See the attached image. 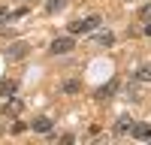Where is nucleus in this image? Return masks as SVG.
Segmentation results:
<instances>
[{
    "label": "nucleus",
    "mask_w": 151,
    "mask_h": 145,
    "mask_svg": "<svg viewBox=\"0 0 151 145\" xmlns=\"http://www.w3.org/2000/svg\"><path fill=\"white\" fill-rule=\"evenodd\" d=\"M18 112H21V100H9L3 106V115H18Z\"/></svg>",
    "instance_id": "obj_10"
},
{
    "label": "nucleus",
    "mask_w": 151,
    "mask_h": 145,
    "mask_svg": "<svg viewBox=\"0 0 151 145\" xmlns=\"http://www.w3.org/2000/svg\"><path fill=\"white\" fill-rule=\"evenodd\" d=\"M130 136H133V139H139V142L151 139V124H133V127H130Z\"/></svg>",
    "instance_id": "obj_5"
},
{
    "label": "nucleus",
    "mask_w": 151,
    "mask_h": 145,
    "mask_svg": "<svg viewBox=\"0 0 151 145\" xmlns=\"http://www.w3.org/2000/svg\"><path fill=\"white\" fill-rule=\"evenodd\" d=\"M60 91H64V94H79V91H82V85L76 82V79H67L64 85H60Z\"/></svg>",
    "instance_id": "obj_9"
},
{
    "label": "nucleus",
    "mask_w": 151,
    "mask_h": 145,
    "mask_svg": "<svg viewBox=\"0 0 151 145\" xmlns=\"http://www.w3.org/2000/svg\"><path fill=\"white\" fill-rule=\"evenodd\" d=\"M24 127H27L24 121H15V124H12V133H24Z\"/></svg>",
    "instance_id": "obj_15"
},
{
    "label": "nucleus",
    "mask_w": 151,
    "mask_h": 145,
    "mask_svg": "<svg viewBox=\"0 0 151 145\" xmlns=\"http://www.w3.org/2000/svg\"><path fill=\"white\" fill-rule=\"evenodd\" d=\"M130 127H133V118L130 115H121L118 124H115V133H130Z\"/></svg>",
    "instance_id": "obj_8"
},
{
    "label": "nucleus",
    "mask_w": 151,
    "mask_h": 145,
    "mask_svg": "<svg viewBox=\"0 0 151 145\" xmlns=\"http://www.w3.org/2000/svg\"><path fill=\"white\" fill-rule=\"evenodd\" d=\"M115 88H118V82H115V79H112L109 85H103V88H100V91H97V100H109V97H112V94H115Z\"/></svg>",
    "instance_id": "obj_7"
},
{
    "label": "nucleus",
    "mask_w": 151,
    "mask_h": 145,
    "mask_svg": "<svg viewBox=\"0 0 151 145\" xmlns=\"http://www.w3.org/2000/svg\"><path fill=\"white\" fill-rule=\"evenodd\" d=\"M100 27V15H91V18H85V21H70V36H76V33H91V30H97Z\"/></svg>",
    "instance_id": "obj_1"
},
{
    "label": "nucleus",
    "mask_w": 151,
    "mask_h": 145,
    "mask_svg": "<svg viewBox=\"0 0 151 145\" xmlns=\"http://www.w3.org/2000/svg\"><path fill=\"white\" fill-rule=\"evenodd\" d=\"M139 18H142V21H151V3H145V6L139 9Z\"/></svg>",
    "instance_id": "obj_14"
},
{
    "label": "nucleus",
    "mask_w": 151,
    "mask_h": 145,
    "mask_svg": "<svg viewBox=\"0 0 151 145\" xmlns=\"http://www.w3.org/2000/svg\"><path fill=\"white\" fill-rule=\"evenodd\" d=\"M15 88H18L15 79H3V82H0V97H12V94H15Z\"/></svg>",
    "instance_id": "obj_6"
},
{
    "label": "nucleus",
    "mask_w": 151,
    "mask_h": 145,
    "mask_svg": "<svg viewBox=\"0 0 151 145\" xmlns=\"http://www.w3.org/2000/svg\"><path fill=\"white\" fill-rule=\"evenodd\" d=\"M64 6H67V0H48V3H45V12H60Z\"/></svg>",
    "instance_id": "obj_12"
},
{
    "label": "nucleus",
    "mask_w": 151,
    "mask_h": 145,
    "mask_svg": "<svg viewBox=\"0 0 151 145\" xmlns=\"http://www.w3.org/2000/svg\"><path fill=\"white\" fill-rule=\"evenodd\" d=\"M97 42L100 45H112L115 42V33H97Z\"/></svg>",
    "instance_id": "obj_13"
},
{
    "label": "nucleus",
    "mask_w": 151,
    "mask_h": 145,
    "mask_svg": "<svg viewBox=\"0 0 151 145\" xmlns=\"http://www.w3.org/2000/svg\"><path fill=\"white\" fill-rule=\"evenodd\" d=\"M136 79H139V82H151V64H142L139 72H136Z\"/></svg>",
    "instance_id": "obj_11"
},
{
    "label": "nucleus",
    "mask_w": 151,
    "mask_h": 145,
    "mask_svg": "<svg viewBox=\"0 0 151 145\" xmlns=\"http://www.w3.org/2000/svg\"><path fill=\"white\" fill-rule=\"evenodd\" d=\"M142 33H145V36H151V21H148L145 27H142Z\"/></svg>",
    "instance_id": "obj_16"
},
{
    "label": "nucleus",
    "mask_w": 151,
    "mask_h": 145,
    "mask_svg": "<svg viewBox=\"0 0 151 145\" xmlns=\"http://www.w3.org/2000/svg\"><path fill=\"white\" fill-rule=\"evenodd\" d=\"M52 127H55V121H52V118H45V115H40V118H33V121H30V130H36V133H48Z\"/></svg>",
    "instance_id": "obj_4"
},
{
    "label": "nucleus",
    "mask_w": 151,
    "mask_h": 145,
    "mask_svg": "<svg viewBox=\"0 0 151 145\" xmlns=\"http://www.w3.org/2000/svg\"><path fill=\"white\" fill-rule=\"evenodd\" d=\"M76 48V39L67 33V36H58V39H52V45H48V52L52 55H70Z\"/></svg>",
    "instance_id": "obj_2"
},
{
    "label": "nucleus",
    "mask_w": 151,
    "mask_h": 145,
    "mask_svg": "<svg viewBox=\"0 0 151 145\" xmlns=\"http://www.w3.org/2000/svg\"><path fill=\"white\" fill-rule=\"evenodd\" d=\"M27 52H30V45L24 42V39H15V42L6 48V57H9V60H24V57H27Z\"/></svg>",
    "instance_id": "obj_3"
}]
</instances>
